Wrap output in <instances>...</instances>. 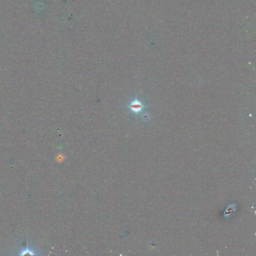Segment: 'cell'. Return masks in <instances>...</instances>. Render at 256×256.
Listing matches in <instances>:
<instances>
[{
	"mask_svg": "<svg viewBox=\"0 0 256 256\" xmlns=\"http://www.w3.org/2000/svg\"><path fill=\"white\" fill-rule=\"evenodd\" d=\"M145 107V106L137 98L135 99V100L132 101L128 106V107L131 108L132 111L135 113L136 114H137L139 113V112H141Z\"/></svg>",
	"mask_w": 256,
	"mask_h": 256,
	"instance_id": "cell-1",
	"label": "cell"
}]
</instances>
